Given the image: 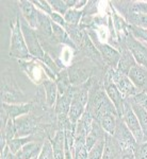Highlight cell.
<instances>
[{"instance_id":"obj_20","label":"cell","mask_w":147,"mask_h":159,"mask_svg":"<svg viewBox=\"0 0 147 159\" xmlns=\"http://www.w3.org/2000/svg\"><path fill=\"white\" fill-rule=\"evenodd\" d=\"M49 140L51 141L53 148V159H65V132L63 129H56L55 136Z\"/></svg>"},{"instance_id":"obj_33","label":"cell","mask_w":147,"mask_h":159,"mask_svg":"<svg viewBox=\"0 0 147 159\" xmlns=\"http://www.w3.org/2000/svg\"><path fill=\"white\" fill-rule=\"evenodd\" d=\"M49 4H50L53 12L59 13V14L63 15V16L68 11V7L64 0H49Z\"/></svg>"},{"instance_id":"obj_18","label":"cell","mask_w":147,"mask_h":159,"mask_svg":"<svg viewBox=\"0 0 147 159\" xmlns=\"http://www.w3.org/2000/svg\"><path fill=\"white\" fill-rule=\"evenodd\" d=\"M44 144V140H35L31 141L28 144H26L18 153L15 155V157L18 159H32L37 158L40 155Z\"/></svg>"},{"instance_id":"obj_16","label":"cell","mask_w":147,"mask_h":159,"mask_svg":"<svg viewBox=\"0 0 147 159\" xmlns=\"http://www.w3.org/2000/svg\"><path fill=\"white\" fill-rule=\"evenodd\" d=\"M1 107L7 111L10 119H16L20 116L30 114L33 110V102L22 104H7L1 103Z\"/></svg>"},{"instance_id":"obj_14","label":"cell","mask_w":147,"mask_h":159,"mask_svg":"<svg viewBox=\"0 0 147 159\" xmlns=\"http://www.w3.org/2000/svg\"><path fill=\"white\" fill-rule=\"evenodd\" d=\"M128 78L140 91L147 92V69L136 64L129 70Z\"/></svg>"},{"instance_id":"obj_29","label":"cell","mask_w":147,"mask_h":159,"mask_svg":"<svg viewBox=\"0 0 147 159\" xmlns=\"http://www.w3.org/2000/svg\"><path fill=\"white\" fill-rule=\"evenodd\" d=\"M105 139L98 141L96 144L89 151V153H87V159H101L102 158V154H104V148H105Z\"/></svg>"},{"instance_id":"obj_28","label":"cell","mask_w":147,"mask_h":159,"mask_svg":"<svg viewBox=\"0 0 147 159\" xmlns=\"http://www.w3.org/2000/svg\"><path fill=\"white\" fill-rule=\"evenodd\" d=\"M82 17H83V11H79L76 9H69L64 15V19L67 25H80Z\"/></svg>"},{"instance_id":"obj_27","label":"cell","mask_w":147,"mask_h":159,"mask_svg":"<svg viewBox=\"0 0 147 159\" xmlns=\"http://www.w3.org/2000/svg\"><path fill=\"white\" fill-rule=\"evenodd\" d=\"M35 140H45V139H38V138L35 137V135L28 136V137L14 138V139L11 141H7V147H9L12 154L16 155V154L18 153L26 144H28V143L31 142V141H35Z\"/></svg>"},{"instance_id":"obj_35","label":"cell","mask_w":147,"mask_h":159,"mask_svg":"<svg viewBox=\"0 0 147 159\" xmlns=\"http://www.w3.org/2000/svg\"><path fill=\"white\" fill-rule=\"evenodd\" d=\"M133 102H135L136 104H139L140 106L143 107L144 109L147 111V92L145 91H141L139 92L136 96L130 98Z\"/></svg>"},{"instance_id":"obj_39","label":"cell","mask_w":147,"mask_h":159,"mask_svg":"<svg viewBox=\"0 0 147 159\" xmlns=\"http://www.w3.org/2000/svg\"><path fill=\"white\" fill-rule=\"evenodd\" d=\"M86 3H87L86 0H77L74 9L79 10V11H82V10L84 9V7L86 6Z\"/></svg>"},{"instance_id":"obj_23","label":"cell","mask_w":147,"mask_h":159,"mask_svg":"<svg viewBox=\"0 0 147 159\" xmlns=\"http://www.w3.org/2000/svg\"><path fill=\"white\" fill-rule=\"evenodd\" d=\"M67 32L69 38L71 39V42L75 43L77 48H80L83 43L84 39H86L87 33L84 32V29L80 25H67L64 28Z\"/></svg>"},{"instance_id":"obj_4","label":"cell","mask_w":147,"mask_h":159,"mask_svg":"<svg viewBox=\"0 0 147 159\" xmlns=\"http://www.w3.org/2000/svg\"><path fill=\"white\" fill-rule=\"evenodd\" d=\"M109 75L111 81L114 83V85L117 87V89L122 93L123 98L125 100L130 99L132 97L136 96L139 92H141L136 87L133 85L130 79L128 78L127 74H124L120 71H117L115 68H109L105 72Z\"/></svg>"},{"instance_id":"obj_7","label":"cell","mask_w":147,"mask_h":159,"mask_svg":"<svg viewBox=\"0 0 147 159\" xmlns=\"http://www.w3.org/2000/svg\"><path fill=\"white\" fill-rule=\"evenodd\" d=\"M67 72L71 85L78 86L86 83L91 78H93L94 68L86 65V61H80V63L73 64L71 66H68Z\"/></svg>"},{"instance_id":"obj_15","label":"cell","mask_w":147,"mask_h":159,"mask_svg":"<svg viewBox=\"0 0 147 159\" xmlns=\"http://www.w3.org/2000/svg\"><path fill=\"white\" fill-rule=\"evenodd\" d=\"M74 96V86H71L67 91L62 96H58V100L56 102V105L53 107L56 116H67L71 104L73 101Z\"/></svg>"},{"instance_id":"obj_12","label":"cell","mask_w":147,"mask_h":159,"mask_svg":"<svg viewBox=\"0 0 147 159\" xmlns=\"http://www.w3.org/2000/svg\"><path fill=\"white\" fill-rule=\"evenodd\" d=\"M93 121L94 119H93L92 115L89 112V110L86 109L84 114L75 124V141H86L87 135L92 129Z\"/></svg>"},{"instance_id":"obj_34","label":"cell","mask_w":147,"mask_h":159,"mask_svg":"<svg viewBox=\"0 0 147 159\" xmlns=\"http://www.w3.org/2000/svg\"><path fill=\"white\" fill-rule=\"evenodd\" d=\"M32 3L34 4L37 9H38L40 11L44 12L47 15H50L53 12L50 4H49V1H46V0H37V1H32Z\"/></svg>"},{"instance_id":"obj_38","label":"cell","mask_w":147,"mask_h":159,"mask_svg":"<svg viewBox=\"0 0 147 159\" xmlns=\"http://www.w3.org/2000/svg\"><path fill=\"white\" fill-rule=\"evenodd\" d=\"M49 17H50L51 21H52L53 24L60 25L62 28L66 27V21H65V19H64L63 15L59 14V13H56V12H52L50 15H49Z\"/></svg>"},{"instance_id":"obj_32","label":"cell","mask_w":147,"mask_h":159,"mask_svg":"<svg viewBox=\"0 0 147 159\" xmlns=\"http://www.w3.org/2000/svg\"><path fill=\"white\" fill-rule=\"evenodd\" d=\"M1 133L4 134L7 141H11L14 138H16V126H15L14 119H9L4 129H1Z\"/></svg>"},{"instance_id":"obj_1","label":"cell","mask_w":147,"mask_h":159,"mask_svg":"<svg viewBox=\"0 0 147 159\" xmlns=\"http://www.w3.org/2000/svg\"><path fill=\"white\" fill-rule=\"evenodd\" d=\"M10 56L17 58L19 61L33 60L28 50L27 43L25 42V37L22 34V27H20L19 15L16 17V20L12 25L11 34V45H10Z\"/></svg>"},{"instance_id":"obj_41","label":"cell","mask_w":147,"mask_h":159,"mask_svg":"<svg viewBox=\"0 0 147 159\" xmlns=\"http://www.w3.org/2000/svg\"><path fill=\"white\" fill-rule=\"evenodd\" d=\"M32 159H37V158H32Z\"/></svg>"},{"instance_id":"obj_9","label":"cell","mask_w":147,"mask_h":159,"mask_svg":"<svg viewBox=\"0 0 147 159\" xmlns=\"http://www.w3.org/2000/svg\"><path fill=\"white\" fill-rule=\"evenodd\" d=\"M91 40L94 43V46L96 47L98 52L100 53L102 60L105 64L109 65V68H117V65L120 63V52L117 49H115L114 47L110 46L109 43H100L99 40L94 37H90Z\"/></svg>"},{"instance_id":"obj_19","label":"cell","mask_w":147,"mask_h":159,"mask_svg":"<svg viewBox=\"0 0 147 159\" xmlns=\"http://www.w3.org/2000/svg\"><path fill=\"white\" fill-rule=\"evenodd\" d=\"M42 87L45 91V97H46V106L48 108H52L55 107L56 102L58 100V86H56V81L50 79H47L42 83Z\"/></svg>"},{"instance_id":"obj_2","label":"cell","mask_w":147,"mask_h":159,"mask_svg":"<svg viewBox=\"0 0 147 159\" xmlns=\"http://www.w3.org/2000/svg\"><path fill=\"white\" fill-rule=\"evenodd\" d=\"M19 19H20V27H22V34H24L25 37V42L27 43L30 55L34 60L42 61L44 60V57H45L46 52L44 51L42 43L40 42L37 31L33 29V28H31L22 15H19Z\"/></svg>"},{"instance_id":"obj_30","label":"cell","mask_w":147,"mask_h":159,"mask_svg":"<svg viewBox=\"0 0 147 159\" xmlns=\"http://www.w3.org/2000/svg\"><path fill=\"white\" fill-rule=\"evenodd\" d=\"M128 12L132 13H141V14L147 15V2L146 1H132L128 2V10L125 14ZM124 14V15H125Z\"/></svg>"},{"instance_id":"obj_31","label":"cell","mask_w":147,"mask_h":159,"mask_svg":"<svg viewBox=\"0 0 147 159\" xmlns=\"http://www.w3.org/2000/svg\"><path fill=\"white\" fill-rule=\"evenodd\" d=\"M37 159H53L52 144H51V141L49 140L48 138H46V139L44 140L42 151H41Z\"/></svg>"},{"instance_id":"obj_25","label":"cell","mask_w":147,"mask_h":159,"mask_svg":"<svg viewBox=\"0 0 147 159\" xmlns=\"http://www.w3.org/2000/svg\"><path fill=\"white\" fill-rule=\"evenodd\" d=\"M117 115L114 114H107L104 117H101L99 119V124L102 127V129L105 130V134L113 136L114 135L115 129H116V124H117V119H118Z\"/></svg>"},{"instance_id":"obj_5","label":"cell","mask_w":147,"mask_h":159,"mask_svg":"<svg viewBox=\"0 0 147 159\" xmlns=\"http://www.w3.org/2000/svg\"><path fill=\"white\" fill-rule=\"evenodd\" d=\"M114 139L117 141L118 145L123 150V152H133L135 153L136 147L139 143L136 142L133 135L129 130L127 125L125 124L124 120L122 118L117 119L116 129H115L114 135H113Z\"/></svg>"},{"instance_id":"obj_10","label":"cell","mask_w":147,"mask_h":159,"mask_svg":"<svg viewBox=\"0 0 147 159\" xmlns=\"http://www.w3.org/2000/svg\"><path fill=\"white\" fill-rule=\"evenodd\" d=\"M14 121L15 126H16V138L28 137V136L37 134L38 122L33 115H24V116L14 119Z\"/></svg>"},{"instance_id":"obj_17","label":"cell","mask_w":147,"mask_h":159,"mask_svg":"<svg viewBox=\"0 0 147 159\" xmlns=\"http://www.w3.org/2000/svg\"><path fill=\"white\" fill-rule=\"evenodd\" d=\"M123 150L118 145L117 141L111 135H105V148L101 159H122Z\"/></svg>"},{"instance_id":"obj_8","label":"cell","mask_w":147,"mask_h":159,"mask_svg":"<svg viewBox=\"0 0 147 159\" xmlns=\"http://www.w3.org/2000/svg\"><path fill=\"white\" fill-rule=\"evenodd\" d=\"M120 118L124 120L125 124L127 125V127L131 132V134L133 135L136 142H138L139 144L143 142V130H142L140 122H139L138 118H136L135 111H133L132 107H131L128 100H126V102H125L124 111Z\"/></svg>"},{"instance_id":"obj_13","label":"cell","mask_w":147,"mask_h":159,"mask_svg":"<svg viewBox=\"0 0 147 159\" xmlns=\"http://www.w3.org/2000/svg\"><path fill=\"white\" fill-rule=\"evenodd\" d=\"M19 7L22 11V16L26 19L31 28L37 30L38 27V10L35 7L32 1L29 0H20Z\"/></svg>"},{"instance_id":"obj_3","label":"cell","mask_w":147,"mask_h":159,"mask_svg":"<svg viewBox=\"0 0 147 159\" xmlns=\"http://www.w3.org/2000/svg\"><path fill=\"white\" fill-rule=\"evenodd\" d=\"M1 103L22 104L28 103L27 98L11 76L4 74L1 78Z\"/></svg>"},{"instance_id":"obj_36","label":"cell","mask_w":147,"mask_h":159,"mask_svg":"<svg viewBox=\"0 0 147 159\" xmlns=\"http://www.w3.org/2000/svg\"><path fill=\"white\" fill-rule=\"evenodd\" d=\"M135 159H147V141L138 144L135 151Z\"/></svg>"},{"instance_id":"obj_21","label":"cell","mask_w":147,"mask_h":159,"mask_svg":"<svg viewBox=\"0 0 147 159\" xmlns=\"http://www.w3.org/2000/svg\"><path fill=\"white\" fill-rule=\"evenodd\" d=\"M120 63H118V65H117L116 70L128 75L129 70H130L133 66L136 65V61L135 60V57L132 56V54H131L130 51H129L123 43H122V46H120Z\"/></svg>"},{"instance_id":"obj_26","label":"cell","mask_w":147,"mask_h":159,"mask_svg":"<svg viewBox=\"0 0 147 159\" xmlns=\"http://www.w3.org/2000/svg\"><path fill=\"white\" fill-rule=\"evenodd\" d=\"M125 20L128 25H133V27L140 28V29L147 30V15L141 14V13H132L128 12L127 14L124 15Z\"/></svg>"},{"instance_id":"obj_11","label":"cell","mask_w":147,"mask_h":159,"mask_svg":"<svg viewBox=\"0 0 147 159\" xmlns=\"http://www.w3.org/2000/svg\"><path fill=\"white\" fill-rule=\"evenodd\" d=\"M102 84H104L105 93L109 97L110 101L112 102L113 105L115 106L116 111L118 114V117L120 118L124 111V106H125L126 100L123 98L122 93H120V90L117 89V87L114 85V83L111 81V79L109 78V75H108L107 73L105 74V78L102 80Z\"/></svg>"},{"instance_id":"obj_40","label":"cell","mask_w":147,"mask_h":159,"mask_svg":"<svg viewBox=\"0 0 147 159\" xmlns=\"http://www.w3.org/2000/svg\"><path fill=\"white\" fill-rule=\"evenodd\" d=\"M64 1H65L66 6H67L68 10H69V9H74L77 0H64Z\"/></svg>"},{"instance_id":"obj_24","label":"cell","mask_w":147,"mask_h":159,"mask_svg":"<svg viewBox=\"0 0 147 159\" xmlns=\"http://www.w3.org/2000/svg\"><path fill=\"white\" fill-rule=\"evenodd\" d=\"M127 100L129 101V103H130L131 107H132L139 122H140L142 130H143V142H145V141H147V111L142 106L136 104L135 102H133L131 99H127Z\"/></svg>"},{"instance_id":"obj_6","label":"cell","mask_w":147,"mask_h":159,"mask_svg":"<svg viewBox=\"0 0 147 159\" xmlns=\"http://www.w3.org/2000/svg\"><path fill=\"white\" fill-rule=\"evenodd\" d=\"M122 43L131 52L136 64L147 69V46L139 42L138 38H135L129 31L123 38Z\"/></svg>"},{"instance_id":"obj_37","label":"cell","mask_w":147,"mask_h":159,"mask_svg":"<svg viewBox=\"0 0 147 159\" xmlns=\"http://www.w3.org/2000/svg\"><path fill=\"white\" fill-rule=\"evenodd\" d=\"M97 4H98V1H87L86 6L84 7L83 10H82V11H83V15H86V16H91V15L96 14V12H97Z\"/></svg>"},{"instance_id":"obj_22","label":"cell","mask_w":147,"mask_h":159,"mask_svg":"<svg viewBox=\"0 0 147 159\" xmlns=\"http://www.w3.org/2000/svg\"><path fill=\"white\" fill-rule=\"evenodd\" d=\"M105 130L102 129L101 126H100L99 122H97L96 120H94V121H93V124H92V129L90 130L89 135H87V137L86 139V148L87 152L96 144L98 141L105 139Z\"/></svg>"}]
</instances>
